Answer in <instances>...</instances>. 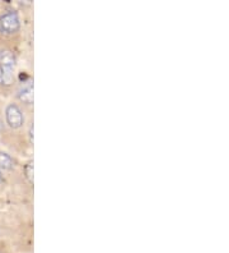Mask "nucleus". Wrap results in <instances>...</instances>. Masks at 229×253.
I'll return each instance as SVG.
<instances>
[{
	"label": "nucleus",
	"mask_w": 229,
	"mask_h": 253,
	"mask_svg": "<svg viewBox=\"0 0 229 253\" xmlns=\"http://www.w3.org/2000/svg\"><path fill=\"white\" fill-rule=\"evenodd\" d=\"M15 62H17V59H15V55L12 50L9 49L0 50V68L13 69V71H14Z\"/></svg>",
	"instance_id": "3"
},
{
	"label": "nucleus",
	"mask_w": 229,
	"mask_h": 253,
	"mask_svg": "<svg viewBox=\"0 0 229 253\" xmlns=\"http://www.w3.org/2000/svg\"><path fill=\"white\" fill-rule=\"evenodd\" d=\"M14 81V73L13 69L0 68V84L1 86H10Z\"/></svg>",
	"instance_id": "5"
},
{
	"label": "nucleus",
	"mask_w": 229,
	"mask_h": 253,
	"mask_svg": "<svg viewBox=\"0 0 229 253\" xmlns=\"http://www.w3.org/2000/svg\"><path fill=\"white\" fill-rule=\"evenodd\" d=\"M14 167V161L10 158L9 155L5 152L0 151V169L3 170H10Z\"/></svg>",
	"instance_id": "6"
},
{
	"label": "nucleus",
	"mask_w": 229,
	"mask_h": 253,
	"mask_svg": "<svg viewBox=\"0 0 229 253\" xmlns=\"http://www.w3.org/2000/svg\"><path fill=\"white\" fill-rule=\"evenodd\" d=\"M30 141L31 143H33V126H31L30 128Z\"/></svg>",
	"instance_id": "8"
},
{
	"label": "nucleus",
	"mask_w": 229,
	"mask_h": 253,
	"mask_svg": "<svg viewBox=\"0 0 229 253\" xmlns=\"http://www.w3.org/2000/svg\"><path fill=\"white\" fill-rule=\"evenodd\" d=\"M5 117H6V122H8L9 126L10 128H13V129L21 128L23 122H25V118H23L21 109L15 105V104H10V105L6 106Z\"/></svg>",
	"instance_id": "2"
},
{
	"label": "nucleus",
	"mask_w": 229,
	"mask_h": 253,
	"mask_svg": "<svg viewBox=\"0 0 229 253\" xmlns=\"http://www.w3.org/2000/svg\"><path fill=\"white\" fill-rule=\"evenodd\" d=\"M33 161H30V163L26 165L25 168V173H26V176H27V179L30 180V183H32L33 184Z\"/></svg>",
	"instance_id": "7"
},
{
	"label": "nucleus",
	"mask_w": 229,
	"mask_h": 253,
	"mask_svg": "<svg viewBox=\"0 0 229 253\" xmlns=\"http://www.w3.org/2000/svg\"><path fill=\"white\" fill-rule=\"evenodd\" d=\"M21 27L18 14L15 12H6L0 16V32L5 35H13Z\"/></svg>",
	"instance_id": "1"
},
{
	"label": "nucleus",
	"mask_w": 229,
	"mask_h": 253,
	"mask_svg": "<svg viewBox=\"0 0 229 253\" xmlns=\"http://www.w3.org/2000/svg\"><path fill=\"white\" fill-rule=\"evenodd\" d=\"M3 182V174H1V171H0V183Z\"/></svg>",
	"instance_id": "9"
},
{
	"label": "nucleus",
	"mask_w": 229,
	"mask_h": 253,
	"mask_svg": "<svg viewBox=\"0 0 229 253\" xmlns=\"http://www.w3.org/2000/svg\"><path fill=\"white\" fill-rule=\"evenodd\" d=\"M18 97L21 101H23L27 105L33 104V84H32V82H28L25 87H22L18 92Z\"/></svg>",
	"instance_id": "4"
}]
</instances>
